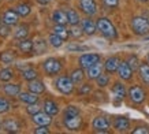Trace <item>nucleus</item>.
<instances>
[{
	"label": "nucleus",
	"mask_w": 149,
	"mask_h": 134,
	"mask_svg": "<svg viewBox=\"0 0 149 134\" xmlns=\"http://www.w3.org/2000/svg\"><path fill=\"white\" fill-rule=\"evenodd\" d=\"M82 31H84V29H81V27H78L77 25H72L71 30H70V34H71L72 37H79L82 34Z\"/></svg>",
	"instance_id": "nucleus-39"
},
{
	"label": "nucleus",
	"mask_w": 149,
	"mask_h": 134,
	"mask_svg": "<svg viewBox=\"0 0 149 134\" xmlns=\"http://www.w3.org/2000/svg\"><path fill=\"white\" fill-rule=\"evenodd\" d=\"M3 127H4L7 131H18L19 130V123L15 119H7L3 123Z\"/></svg>",
	"instance_id": "nucleus-22"
},
{
	"label": "nucleus",
	"mask_w": 149,
	"mask_h": 134,
	"mask_svg": "<svg viewBox=\"0 0 149 134\" xmlns=\"http://www.w3.org/2000/svg\"><path fill=\"white\" fill-rule=\"evenodd\" d=\"M127 63H129V66L131 67V70H136L137 67H138V59H137L136 56H131V58L127 60Z\"/></svg>",
	"instance_id": "nucleus-42"
},
{
	"label": "nucleus",
	"mask_w": 149,
	"mask_h": 134,
	"mask_svg": "<svg viewBox=\"0 0 149 134\" xmlns=\"http://www.w3.org/2000/svg\"><path fill=\"white\" fill-rule=\"evenodd\" d=\"M17 13L21 15V17H26V15H29L30 14V7L27 4H19V6H17V10H15Z\"/></svg>",
	"instance_id": "nucleus-32"
},
{
	"label": "nucleus",
	"mask_w": 149,
	"mask_h": 134,
	"mask_svg": "<svg viewBox=\"0 0 149 134\" xmlns=\"http://www.w3.org/2000/svg\"><path fill=\"white\" fill-rule=\"evenodd\" d=\"M52 19H54L56 25H64V23L68 22V18H67V13H64L62 10H56L52 15Z\"/></svg>",
	"instance_id": "nucleus-16"
},
{
	"label": "nucleus",
	"mask_w": 149,
	"mask_h": 134,
	"mask_svg": "<svg viewBox=\"0 0 149 134\" xmlns=\"http://www.w3.org/2000/svg\"><path fill=\"white\" fill-rule=\"evenodd\" d=\"M49 44L52 47H55V48H59V47H62V44H63V38L54 33V34L49 36Z\"/></svg>",
	"instance_id": "nucleus-28"
},
{
	"label": "nucleus",
	"mask_w": 149,
	"mask_h": 134,
	"mask_svg": "<svg viewBox=\"0 0 149 134\" xmlns=\"http://www.w3.org/2000/svg\"><path fill=\"white\" fill-rule=\"evenodd\" d=\"M33 49H34V52L37 54H42V52H45L47 49V44L44 40H37L34 44H33Z\"/></svg>",
	"instance_id": "nucleus-29"
},
{
	"label": "nucleus",
	"mask_w": 149,
	"mask_h": 134,
	"mask_svg": "<svg viewBox=\"0 0 149 134\" xmlns=\"http://www.w3.org/2000/svg\"><path fill=\"white\" fill-rule=\"evenodd\" d=\"M118 73H119V77L122 80H130L131 78V74H133V70L131 67L129 66L127 62H122L118 67Z\"/></svg>",
	"instance_id": "nucleus-12"
},
{
	"label": "nucleus",
	"mask_w": 149,
	"mask_h": 134,
	"mask_svg": "<svg viewBox=\"0 0 149 134\" xmlns=\"http://www.w3.org/2000/svg\"><path fill=\"white\" fill-rule=\"evenodd\" d=\"M67 49L70 52H74V51H78V52H82V51H86L88 47H84V45H75V44H70L67 47Z\"/></svg>",
	"instance_id": "nucleus-38"
},
{
	"label": "nucleus",
	"mask_w": 149,
	"mask_h": 134,
	"mask_svg": "<svg viewBox=\"0 0 149 134\" xmlns=\"http://www.w3.org/2000/svg\"><path fill=\"white\" fill-rule=\"evenodd\" d=\"M27 27L26 26H21V27H18V30L15 31V38H19V40H22V38H25V37L27 36Z\"/></svg>",
	"instance_id": "nucleus-36"
},
{
	"label": "nucleus",
	"mask_w": 149,
	"mask_h": 134,
	"mask_svg": "<svg viewBox=\"0 0 149 134\" xmlns=\"http://www.w3.org/2000/svg\"><path fill=\"white\" fill-rule=\"evenodd\" d=\"M64 125H66V127L70 130H78L82 125V119L79 118V115L66 116V118H64Z\"/></svg>",
	"instance_id": "nucleus-8"
},
{
	"label": "nucleus",
	"mask_w": 149,
	"mask_h": 134,
	"mask_svg": "<svg viewBox=\"0 0 149 134\" xmlns=\"http://www.w3.org/2000/svg\"><path fill=\"white\" fill-rule=\"evenodd\" d=\"M96 27H97V25H95L91 19H85V21L82 22V29H84V31H85L86 34H89V36L96 31Z\"/></svg>",
	"instance_id": "nucleus-21"
},
{
	"label": "nucleus",
	"mask_w": 149,
	"mask_h": 134,
	"mask_svg": "<svg viewBox=\"0 0 149 134\" xmlns=\"http://www.w3.org/2000/svg\"><path fill=\"white\" fill-rule=\"evenodd\" d=\"M129 94H130V98L134 103H142L145 98L144 90L141 89L140 86H133V88L129 90Z\"/></svg>",
	"instance_id": "nucleus-11"
},
{
	"label": "nucleus",
	"mask_w": 149,
	"mask_h": 134,
	"mask_svg": "<svg viewBox=\"0 0 149 134\" xmlns=\"http://www.w3.org/2000/svg\"><path fill=\"white\" fill-rule=\"evenodd\" d=\"M52 121V118H51L49 114H47V112H37L33 115V122L37 123L38 126H48Z\"/></svg>",
	"instance_id": "nucleus-7"
},
{
	"label": "nucleus",
	"mask_w": 149,
	"mask_h": 134,
	"mask_svg": "<svg viewBox=\"0 0 149 134\" xmlns=\"http://www.w3.org/2000/svg\"><path fill=\"white\" fill-rule=\"evenodd\" d=\"M18 48L21 49L22 52H30L33 49V43L30 40H27V38H22V40L19 41Z\"/></svg>",
	"instance_id": "nucleus-25"
},
{
	"label": "nucleus",
	"mask_w": 149,
	"mask_h": 134,
	"mask_svg": "<svg viewBox=\"0 0 149 134\" xmlns=\"http://www.w3.org/2000/svg\"><path fill=\"white\" fill-rule=\"evenodd\" d=\"M34 133L36 134H48L49 133V129H48L47 126H40L38 129L34 130Z\"/></svg>",
	"instance_id": "nucleus-45"
},
{
	"label": "nucleus",
	"mask_w": 149,
	"mask_h": 134,
	"mask_svg": "<svg viewBox=\"0 0 149 134\" xmlns=\"http://www.w3.org/2000/svg\"><path fill=\"white\" fill-rule=\"evenodd\" d=\"M140 1H148V0H140Z\"/></svg>",
	"instance_id": "nucleus-50"
},
{
	"label": "nucleus",
	"mask_w": 149,
	"mask_h": 134,
	"mask_svg": "<svg viewBox=\"0 0 149 134\" xmlns=\"http://www.w3.org/2000/svg\"><path fill=\"white\" fill-rule=\"evenodd\" d=\"M14 59H15V54H14L13 51H6V52H3V54L0 55V62L4 63V64L13 63Z\"/></svg>",
	"instance_id": "nucleus-23"
},
{
	"label": "nucleus",
	"mask_w": 149,
	"mask_h": 134,
	"mask_svg": "<svg viewBox=\"0 0 149 134\" xmlns=\"http://www.w3.org/2000/svg\"><path fill=\"white\" fill-rule=\"evenodd\" d=\"M79 7L85 14L88 15H93L97 11V7H96L95 0H79Z\"/></svg>",
	"instance_id": "nucleus-6"
},
{
	"label": "nucleus",
	"mask_w": 149,
	"mask_h": 134,
	"mask_svg": "<svg viewBox=\"0 0 149 134\" xmlns=\"http://www.w3.org/2000/svg\"><path fill=\"white\" fill-rule=\"evenodd\" d=\"M104 3H105V6H108V7H116L119 0H104Z\"/></svg>",
	"instance_id": "nucleus-46"
},
{
	"label": "nucleus",
	"mask_w": 149,
	"mask_h": 134,
	"mask_svg": "<svg viewBox=\"0 0 149 134\" xmlns=\"http://www.w3.org/2000/svg\"><path fill=\"white\" fill-rule=\"evenodd\" d=\"M97 29L100 30V33L105 36L107 38H115L116 37V30H115V27L111 22H109L108 19L105 18H100L97 21Z\"/></svg>",
	"instance_id": "nucleus-1"
},
{
	"label": "nucleus",
	"mask_w": 149,
	"mask_h": 134,
	"mask_svg": "<svg viewBox=\"0 0 149 134\" xmlns=\"http://www.w3.org/2000/svg\"><path fill=\"white\" fill-rule=\"evenodd\" d=\"M79 115V110L77 107H74V105H68L66 108V111H64V118L66 116H77Z\"/></svg>",
	"instance_id": "nucleus-35"
},
{
	"label": "nucleus",
	"mask_w": 149,
	"mask_h": 134,
	"mask_svg": "<svg viewBox=\"0 0 149 134\" xmlns=\"http://www.w3.org/2000/svg\"><path fill=\"white\" fill-rule=\"evenodd\" d=\"M10 34V27L8 25H3V26H0V36L1 37H7Z\"/></svg>",
	"instance_id": "nucleus-43"
},
{
	"label": "nucleus",
	"mask_w": 149,
	"mask_h": 134,
	"mask_svg": "<svg viewBox=\"0 0 149 134\" xmlns=\"http://www.w3.org/2000/svg\"><path fill=\"white\" fill-rule=\"evenodd\" d=\"M44 110H45L47 114H49L51 116L52 115H56L59 112V108L56 105V103H54L52 100H47L45 103H44Z\"/></svg>",
	"instance_id": "nucleus-20"
},
{
	"label": "nucleus",
	"mask_w": 149,
	"mask_h": 134,
	"mask_svg": "<svg viewBox=\"0 0 149 134\" xmlns=\"http://www.w3.org/2000/svg\"><path fill=\"white\" fill-rule=\"evenodd\" d=\"M37 1H38V3H41V4H48L51 0H37Z\"/></svg>",
	"instance_id": "nucleus-48"
},
{
	"label": "nucleus",
	"mask_w": 149,
	"mask_h": 134,
	"mask_svg": "<svg viewBox=\"0 0 149 134\" xmlns=\"http://www.w3.org/2000/svg\"><path fill=\"white\" fill-rule=\"evenodd\" d=\"M107 84H108V77L107 75H103V74H101L100 77H97V85L99 86H105Z\"/></svg>",
	"instance_id": "nucleus-41"
},
{
	"label": "nucleus",
	"mask_w": 149,
	"mask_h": 134,
	"mask_svg": "<svg viewBox=\"0 0 149 134\" xmlns=\"http://www.w3.org/2000/svg\"><path fill=\"white\" fill-rule=\"evenodd\" d=\"M140 75H141V80L144 81L146 85H149V64H141Z\"/></svg>",
	"instance_id": "nucleus-26"
},
{
	"label": "nucleus",
	"mask_w": 149,
	"mask_h": 134,
	"mask_svg": "<svg viewBox=\"0 0 149 134\" xmlns=\"http://www.w3.org/2000/svg\"><path fill=\"white\" fill-rule=\"evenodd\" d=\"M13 70H10V68H4V70H1L0 71V81H4V82H7V81H10L11 78H13Z\"/></svg>",
	"instance_id": "nucleus-33"
},
{
	"label": "nucleus",
	"mask_w": 149,
	"mask_h": 134,
	"mask_svg": "<svg viewBox=\"0 0 149 134\" xmlns=\"http://www.w3.org/2000/svg\"><path fill=\"white\" fill-rule=\"evenodd\" d=\"M56 88H58L62 93L68 94L74 90V82H72V80L68 78V77H60V78H58V81H56Z\"/></svg>",
	"instance_id": "nucleus-3"
},
{
	"label": "nucleus",
	"mask_w": 149,
	"mask_h": 134,
	"mask_svg": "<svg viewBox=\"0 0 149 134\" xmlns=\"http://www.w3.org/2000/svg\"><path fill=\"white\" fill-rule=\"evenodd\" d=\"M29 89H30V92H34V93L40 94L45 90V86H44V84L41 81L32 80V81H29Z\"/></svg>",
	"instance_id": "nucleus-17"
},
{
	"label": "nucleus",
	"mask_w": 149,
	"mask_h": 134,
	"mask_svg": "<svg viewBox=\"0 0 149 134\" xmlns=\"http://www.w3.org/2000/svg\"><path fill=\"white\" fill-rule=\"evenodd\" d=\"M82 78H84V71H82L81 68H78V70H74L71 74V80L74 84H78V82H81Z\"/></svg>",
	"instance_id": "nucleus-34"
},
{
	"label": "nucleus",
	"mask_w": 149,
	"mask_h": 134,
	"mask_svg": "<svg viewBox=\"0 0 149 134\" xmlns=\"http://www.w3.org/2000/svg\"><path fill=\"white\" fill-rule=\"evenodd\" d=\"M27 112H29L30 115H34V114H37V112H40V107L37 105V103L27 104Z\"/></svg>",
	"instance_id": "nucleus-40"
},
{
	"label": "nucleus",
	"mask_w": 149,
	"mask_h": 134,
	"mask_svg": "<svg viewBox=\"0 0 149 134\" xmlns=\"http://www.w3.org/2000/svg\"><path fill=\"white\" fill-rule=\"evenodd\" d=\"M54 33L58 34V36H60L63 40H66L68 37V30L64 27V25H56V26L54 27Z\"/></svg>",
	"instance_id": "nucleus-27"
},
{
	"label": "nucleus",
	"mask_w": 149,
	"mask_h": 134,
	"mask_svg": "<svg viewBox=\"0 0 149 134\" xmlns=\"http://www.w3.org/2000/svg\"><path fill=\"white\" fill-rule=\"evenodd\" d=\"M18 19H19V14L17 13V11H13V10H8V11H6L4 15H3V23H6V25H8V26H11V25H17L18 23Z\"/></svg>",
	"instance_id": "nucleus-9"
},
{
	"label": "nucleus",
	"mask_w": 149,
	"mask_h": 134,
	"mask_svg": "<svg viewBox=\"0 0 149 134\" xmlns=\"http://www.w3.org/2000/svg\"><path fill=\"white\" fill-rule=\"evenodd\" d=\"M133 134H149V127H137L136 130H133Z\"/></svg>",
	"instance_id": "nucleus-44"
},
{
	"label": "nucleus",
	"mask_w": 149,
	"mask_h": 134,
	"mask_svg": "<svg viewBox=\"0 0 149 134\" xmlns=\"http://www.w3.org/2000/svg\"><path fill=\"white\" fill-rule=\"evenodd\" d=\"M19 100L26 104H34V103H37L38 96H37V93H34V92H30V93L23 92V93H19Z\"/></svg>",
	"instance_id": "nucleus-15"
},
{
	"label": "nucleus",
	"mask_w": 149,
	"mask_h": 134,
	"mask_svg": "<svg viewBox=\"0 0 149 134\" xmlns=\"http://www.w3.org/2000/svg\"><path fill=\"white\" fill-rule=\"evenodd\" d=\"M44 70H45V73H48L49 75H54V74H58V73L62 70V64H60V62L56 60V59L49 58L48 60L44 62Z\"/></svg>",
	"instance_id": "nucleus-4"
},
{
	"label": "nucleus",
	"mask_w": 149,
	"mask_h": 134,
	"mask_svg": "<svg viewBox=\"0 0 149 134\" xmlns=\"http://www.w3.org/2000/svg\"><path fill=\"white\" fill-rule=\"evenodd\" d=\"M93 127H95L96 131L105 133V131L109 129V122L107 121V118L99 116V118H96L95 121H93Z\"/></svg>",
	"instance_id": "nucleus-10"
},
{
	"label": "nucleus",
	"mask_w": 149,
	"mask_h": 134,
	"mask_svg": "<svg viewBox=\"0 0 149 134\" xmlns=\"http://www.w3.org/2000/svg\"><path fill=\"white\" fill-rule=\"evenodd\" d=\"M89 90H91L89 86H84V88L81 89V93H86V92H89Z\"/></svg>",
	"instance_id": "nucleus-47"
},
{
	"label": "nucleus",
	"mask_w": 149,
	"mask_h": 134,
	"mask_svg": "<svg viewBox=\"0 0 149 134\" xmlns=\"http://www.w3.org/2000/svg\"><path fill=\"white\" fill-rule=\"evenodd\" d=\"M131 27H133V31L136 34L144 36V34L149 33V21L142 18V17H136L131 21Z\"/></svg>",
	"instance_id": "nucleus-2"
},
{
	"label": "nucleus",
	"mask_w": 149,
	"mask_h": 134,
	"mask_svg": "<svg viewBox=\"0 0 149 134\" xmlns=\"http://www.w3.org/2000/svg\"><path fill=\"white\" fill-rule=\"evenodd\" d=\"M22 77L25 78V80H27V81L36 80L37 71H36V70H33V68H26V70H23V71H22Z\"/></svg>",
	"instance_id": "nucleus-31"
},
{
	"label": "nucleus",
	"mask_w": 149,
	"mask_h": 134,
	"mask_svg": "<svg viewBox=\"0 0 149 134\" xmlns=\"http://www.w3.org/2000/svg\"><path fill=\"white\" fill-rule=\"evenodd\" d=\"M67 18L70 25H78V22H79V17L74 10H68L67 11Z\"/></svg>",
	"instance_id": "nucleus-30"
},
{
	"label": "nucleus",
	"mask_w": 149,
	"mask_h": 134,
	"mask_svg": "<svg viewBox=\"0 0 149 134\" xmlns=\"http://www.w3.org/2000/svg\"><path fill=\"white\" fill-rule=\"evenodd\" d=\"M145 41H149V37H145Z\"/></svg>",
	"instance_id": "nucleus-49"
},
{
	"label": "nucleus",
	"mask_w": 149,
	"mask_h": 134,
	"mask_svg": "<svg viewBox=\"0 0 149 134\" xmlns=\"http://www.w3.org/2000/svg\"><path fill=\"white\" fill-rule=\"evenodd\" d=\"M113 126H115V129H116L118 131H126V130L130 127V122H129V119H127V118L119 116V118H116V119H115Z\"/></svg>",
	"instance_id": "nucleus-13"
},
{
	"label": "nucleus",
	"mask_w": 149,
	"mask_h": 134,
	"mask_svg": "<svg viewBox=\"0 0 149 134\" xmlns=\"http://www.w3.org/2000/svg\"><path fill=\"white\" fill-rule=\"evenodd\" d=\"M100 62V55L97 54H85L79 58V64L84 68H89L91 66Z\"/></svg>",
	"instance_id": "nucleus-5"
},
{
	"label": "nucleus",
	"mask_w": 149,
	"mask_h": 134,
	"mask_svg": "<svg viewBox=\"0 0 149 134\" xmlns=\"http://www.w3.org/2000/svg\"><path fill=\"white\" fill-rule=\"evenodd\" d=\"M148 63H149V56H148Z\"/></svg>",
	"instance_id": "nucleus-51"
},
{
	"label": "nucleus",
	"mask_w": 149,
	"mask_h": 134,
	"mask_svg": "<svg viewBox=\"0 0 149 134\" xmlns=\"http://www.w3.org/2000/svg\"><path fill=\"white\" fill-rule=\"evenodd\" d=\"M112 93L115 96V98L118 100H123L125 96H126V89H125V86L122 84H115L113 85V89H112Z\"/></svg>",
	"instance_id": "nucleus-19"
},
{
	"label": "nucleus",
	"mask_w": 149,
	"mask_h": 134,
	"mask_svg": "<svg viewBox=\"0 0 149 134\" xmlns=\"http://www.w3.org/2000/svg\"><path fill=\"white\" fill-rule=\"evenodd\" d=\"M120 62H119V59L112 56V58H108L107 59V62H105V70L108 73H113L118 70V67H119Z\"/></svg>",
	"instance_id": "nucleus-18"
},
{
	"label": "nucleus",
	"mask_w": 149,
	"mask_h": 134,
	"mask_svg": "<svg viewBox=\"0 0 149 134\" xmlns=\"http://www.w3.org/2000/svg\"><path fill=\"white\" fill-rule=\"evenodd\" d=\"M4 92L8 94V96H17V94L21 93V89H19V85L7 84V85H4Z\"/></svg>",
	"instance_id": "nucleus-24"
},
{
	"label": "nucleus",
	"mask_w": 149,
	"mask_h": 134,
	"mask_svg": "<svg viewBox=\"0 0 149 134\" xmlns=\"http://www.w3.org/2000/svg\"><path fill=\"white\" fill-rule=\"evenodd\" d=\"M101 73H103V67H101V63L100 62L88 68V77L91 80H97V77L101 75Z\"/></svg>",
	"instance_id": "nucleus-14"
},
{
	"label": "nucleus",
	"mask_w": 149,
	"mask_h": 134,
	"mask_svg": "<svg viewBox=\"0 0 149 134\" xmlns=\"http://www.w3.org/2000/svg\"><path fill=\"white\" fill-rule=\"evenodd\" d=\"M10 110V103L6 100V98L0 97V114H4Z\"/></svg>",
	"instance_id": "nucleus-37"
}]
</instances>
